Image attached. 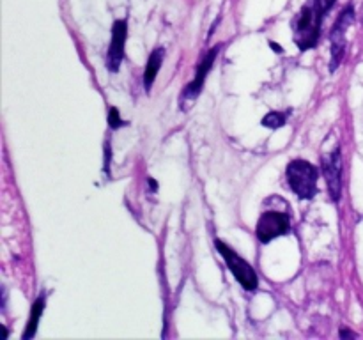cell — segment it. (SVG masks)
I'll return each mask as SVG.
<instances>
[{
    "label": "cell",
    "mask_w": 363,
    "mask_h": 340,
    "mask_svg": "<svg viewBox=\"0 0 363 340\" xmlns=\"http://www.w3.org/2000/svg\"><path fill=\"white\" fill-rule=\"evenodd\" d=\"M335 2L337 0H307L300 13L293 18V39L300 52H307L319 45L323 18L332 11Z\"/></svg>",
    "instance_id": "6da1fadb"
},
{
    "label": "cell",
    "mask_w": 363,
    "mask_h": 340,
    "mask_svg": "<svg viewBox=\"0 0 363 340\" xmlns=\"http://www.w3.org/2000/svg\"><path fill=\"white\" fill-rule=\"evenodd\" d=\"M286 179L301 200H312L318 195L319 169L307 159H293L286 169Z\"/></svg>",
    "instance_id": "7a4b0ae2"
},
{
    "label": "cell",
    "mask_w": 363,
    "mask_h": 340,
    "mask_svg": "<svg viewBox=\"0 0 363 340\" xmlns=\"http://www.w3.org/2000/svg\"><path fill=\"white\" fill-rule=\"evenodd\" d=\"M215 244H216V250L220 251L222 259L225 261L227 268L230 269V273L234 275V278L240 282V285L243 287L245 290L257 289L259 276H257V273H255V269L252 268V266L248 264V262L245 261L241 255H238L236 251L229 246V244L223 243L222 239H216Z\"/></svg>",
    "instance_id": "3957f363"
},
{
    "label": "cell",
    "mask_w": 363,
    "mask_h": 340,
    "mask_svg": "<svg viewBox=\"0 0 363 340\" xmlns=\"http://www.w3.org/2000/svg\"><path fill=\"white\" fill-rule=\"evenodd\" d=\"M354 13L353 6H346L344 11L340 13V16L337 18L335 25L330 30V42H332V60H330V73H335L337 67L342 62L344 55H346V34L347 28L354 23Z\"/></svg>",
    "instance_id": "277c9868"
},
{
    "label": "cell",
    "mask_w": 363,
    "mask_h": 340,
    "mask_svg": "<svg viewBox=\"0 0 363 340\" xmlns=\"http://www.w3.org/2000/svg\"><path fill=\"white\" fill-rule=\"evenodd\" d=\"M220 48H222V46L216 45L215 48L209 50V52L206 53V55H204V59L201 60V64H199L197 69H195V76H194V80H191L190 84H188L186 87L183 89V92H181V98H179L181 110L190 108L191 103H194L195 99L199 98V94H201L202 89H204L206 78H208L209 71H211L213 64H215L216 57H218Z\"/></svg>",
    "instance_id": "5b68a950"
},
{
    "label": "cell",
    "mask_w": 363,
    "mask_h": 340,
    "mask_svg": "<svg viewBox=\"0 0 363 340\" xmlns=\"http://www.w3.org/2000/svg\"><path fill=\"white\" fill-rule=\"evenodd\" d=\"M291 230V220L287 212L282 211H264L255 225V236L262 244H268L269 241L277 239L280 236H286Z\"/></svg>",
    "instance_id": "8992f818"
},
{
    "label": "cell",
    "mask_w": 363,
    "mask_h": 340,
    "mask_svg": "<svg viewBox=\"0 0 363 340\" xmlns=\"http://www.w3.org/2000/svg\"><path fill=\"white\" fill-rule=\"evenodd\" d=\"M323 170H325L326 183H328L330 197L333 202L342 198V149L337 145L330 154L323 156Z\"/></svg>",
    "instance_id": "52a82bcc"
},
{
    "label": "cell",
    "mask_w": 363,
    "mask_h": 340,
    "mask_svg": "<svg viewBox=\"0 0 363 340\" xmlns=\"http://www.w3.org/2000/svg\"><path fill=\"white\" fill-rule=\"evenodd\" d=\"M128 35V21L116 20L112 25V39L106 52V67L110 73H117L124 59V42Z\"/></svg>",
    "instance_id": "ba28073f"
},
{
    "label": "cell",
    "mask_w": 363,
    "mask_h": 340,
    "mask_svg": "<svg viewBox=\"0 0 363 340\" xmlns=\"http://www.w3.org/2000/svg\"><path fill=\"white\" fill-rule=\"evenodd\" d=\"M163 59H165V48H155L151 52V55H149V60H147V66H145V71H144V87L145 91H151L152 84H155L156 76H158L160 73V67H162L163 64Z\"/></svg>",
    "instance_id": "9c48e42d"
},
{
    "label": "cell",
    "mask_w": 363,
    "mask_h": 340,
    "mask_svg": "<svg viewBox=\"0 0 363 340\" xmlns=\"http://www.w3.org/2000/svg\"><path fill=\"white\" fill-rule=\"evenodd\" d=\"M45 307H46V293L43 290L41 294H39L38 298H35V301L32 303V308H30V319H28L27 322V328H25L23 332V340H28L32 339V336L35 335V329H38V324H39V319H41L43 312H45Z\"/></svg>",
    "instance_id": "30bf717a"
},
{
    "label": "cell",
    "mask_w": 363,
    "mask_h": 340,
    "mask_svg": "<svg viewBox=\"0 0 363 340\" xmlns=\"http://www.w3.org/2000/svg\"><path fill=\"white\" fill-rule=\"evenodd\" d=\"M291 110L287 112H268L264 117H262L261 124L264 128H269V130H279L284 124L287 123V117H289Z\"/></svg>",
    "instance_id": "8fae6325"
},
{
    "label": "cell",
    "mask_w": 363,
    "mask_h": 340,
    "mask_svg": "<svg viewBox=\"0 0 363 340\" xmlns=\"http://www.w3.org/2000/svg\"><path fill=\"white\" fill-rule=\"evenodd\" d=\"M108 124H110V128H112V130H119V128L128 126V120L121 119L119 110H117L116 106H112V108L108 110Z\"/></svg>",
    "instance_id": "7c38bea8"
},
{
    "label": "cell",
    "mask_w": 363,
    "mask_h": 340,
    "mask_svg": "<svg viewBox=\"0 0 363 340\" xmlns=\"http://www.w3.org/2000/svg\"><path fill=\"white\" fill-rule=\"evenodd\" d=\"M340 339H357V333H353V332H347V329H340Z\"/></svg>",
    "instance_id": "4fadbf2b"
},
{
    "label": "cell",
    "mask_w": 363,
    "mask_h": 340,
    "mask_svg": "<svg viewBox=\"0 0 363 340\" xmlns=\"http://www.w3.org/2000/svg\"><path fill=\"white\" fill-rule=\"evenodd\" d=\"M149 184H151V191L158 190V183H156L155 179H149Z\"/></svg>",
    "instance_id": "5bb4252c"
},
{
    "label": "cell",
    "mask_w": 363,
    "mask_h": 340,
    "mask_svg": "<svg viewBox=\"0 0 363 340\" xmlns=\"http://www.w3.org/2000/svg\"><path fill=\"white\" fill-rule=\"evenodd\" d=\"M269 46H272V48L273 50H275V52H282V48H280V46L279 45H277V42H273V41H269Z\"/></svg>",
    "instance_id": "9a60e30c"
}]
</instances>
